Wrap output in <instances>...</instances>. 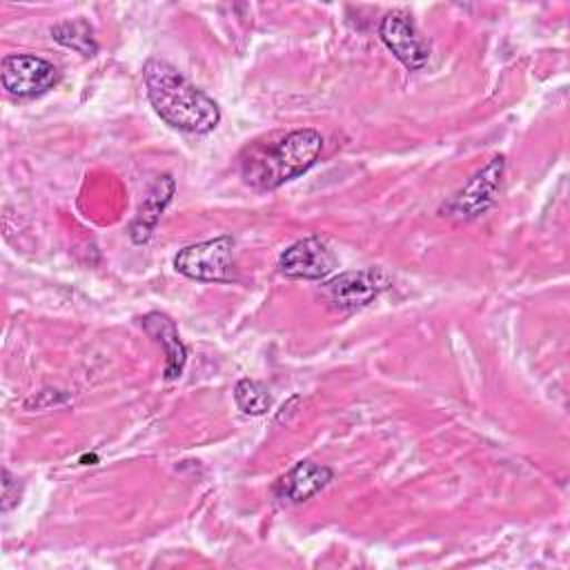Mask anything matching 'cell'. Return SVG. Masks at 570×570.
<instances>
[{"label":"cell","instance_id":"obj_1","mask_svg":"<svg viewBox=\"0 0 570 570\" xmlns=\"http://www.w3.org/2000/svg\"><path fill=\"white\" fill-rule=\"evenodd\" d=\"M323 149V136L303 127L254 140L240 156L243 180L261 191L276 189L305 174Z\"/></svg>","mask_w":570,"mask_h":570},{"label":"cell","instance_id":"obj_2","mask_svg":"<svg viewBox=\"0 0 570 570\" xmlns=\"http://www.w3.org/2000/svg\"><path fill=\"white\" fill-rule=\"evenodd\" d=\"M142 76L147 98L167 125L187 134H207L218 125L220 109L216 100L191 85L169 62L151 58L147 60Z\"/></svg>","mask_w":570,"mask_h":570},{"label":"cell","instance_id":"obj_3","mask_svg":"<svg viewBox=\"0 0 570 570\" xmlns=\"http://www.w3.org/2000/svg\"><path fill=\"white\" fill-rule=\"evenodd\" d=\"M232 249H234V238L229 234H223V236L183 247L174 256V267L178 274L191 281L229 283L236 278Z\"/></svg>","mask_w":570,"mask_h":570},{"label":"cell","instance_id":"obj_4","mask_svg":"<svg viewBox=\"0 0 570 570\" xmlns=\"http://www.w3.org/2000/svg\"><path fill=\"white\" fill-rule=\"evenodd\" d=\"M505 160L503 156H494L483 169H479L463 189H459L443 207L441 214L456 220H472L485 214L492 203L497 200V194L501 189Z\"/></svg>","mask_w":570,"mask_h":570},{"label":"cell","instance_id":"obj_5","mask_svg":"<svg viewBox=\"0 0 570 570\" xmlns=\"http://www.w3.org/2000/svg\"><path fill=\"white\" fill-rule=\"evenodd\" d=\"M0 80L7 94L18 98H36L47 94L60 80L53 62L31 53H9L0 62Z\"/></svg>","mask_w":570,"mask_h":570},{"label":"cell","instance_id":"obj_6","mask_svg":"<svg viewBox=\"0 0 570 570\" xmlns=\"http://www.w3.org/2000/svg\"><path fill=\"white\" fill-rule=\"evenodd\" d=\"M390 278L383 269H356V272H343L334 278H330L323 285V294L330 303V307L341 312H354L365 305H370L383 289H387Z\"/></svg>","mask_w":570,"mask_h":570},{"label":"cell","instance_id":"obj_7","mask_svg":"<svg viewBox=\"0 0 570 570\" xmlns=\"http://www.w3.org/2000/svg\"><path fill=\"white\" fill-rule=\"evenodd\" d=\"M338 267V258L321 236H307L292 243L278 256V272L287 278L321 281Z\"/></svg>","mask_w":570,"mask_h":570},{"label":"cell","instance_id":"obj_8","mask_svg":"<svg viewBox=\"0 0 570 570\" xmlns=\"http://www.w3.org/2000/svg\"><path fill=\"white\" fill-rule=\"evenodd\" d=\"M379 36L383 45L394 53V58L410 71H416L428 65L430 45L416 31L410 13L401 9L385 13L379 24Z\"/></svg>","mask_w":570,"mask_h":570},{"label":"cell","instance_id":"obj_9","mask_svg":"<svg viewBox=\"0 0 570 570\" xmlns=\"http://www.w3.org/2000/svg\"><path fill=\"white\" fill-rule=\"evenodd\" d=\"M334 472L332 468L316 463V461H298L292 470H287L272 488L274 501L281 505H296L307 499H312L316 492H321L330 481Z\"/></svg>","mask_w":570,"mask_h":570},{"label":"cell","instance_id":"obj_10","mask_svg":"<svg viewBox=\"0 0 570 570\" xmlns=\"http://www.w3.org/2000/svg\"><path fill=\"white\" fill-rule=\"evenodd\" d=\"M142 327L165 350V370H163L165 379L167 381L178 379L183 374V367L187 361V350L178 336L174 321L163 312H149L142 316Z\"/></svg>","mask_w":570,"mask_h":570},{"label":"cell","instance_id":"obj_11","mask_svg":"<svg viewBox=\"0 0 570 570\" xmlns=\"http://www.w3.org/2000/svg\"><path fill=\"white\" fill-rule=\"evenodd\" d=\"M174 189H176V183H174V178L169 174L156 178V183L151 185L149 194L145 196V200H142V205L138 209V216L129 225V236H131L134 243L142 245V243L149 240V236H151V232H154L163 209L167 207V203L174 196Z\"/></svg>","mask_w":570,"mask_h":570},{"label":"cell","instance_id":"obj_12","mask_svg":"<svg viewBox=\"0 0 570 570\" xmlns=\"http://www.w3.org/2000/svg\"><path fill=\"white\" fill-rule=\"evenodd\" d=\"M51 36L56 42L62 47H69L82 56H94L98 51V42L94 38V29L89 27L87 20L76 18V20H62L51 27Z\"/></svg>","mask_w":570,"mask_h":570},{"label":"cell","instance_id":"obj_13","mask_svg":"<svg viewBox=\"0 0 570 570\" xmlns=\"http://www.w3.org/2000/svg\"><path fill=\"white\" fill-rule=\"evenodd\" d=\"M234 399L238 410L249 416H261L272 407V396L267 387L254 379H240L234 387Z\"/></svg>","mask_w":570,"mask_h":570},{"label":"cell","instance_id":"obj_14","mask_svg":"<svg viewBox=\"0 0 570 570\" xmlns=\"http://www.w3.org/2000/svg\"><path fill=\"white\" fill-rule=\"evenodd\" d=\"M16 503H18V479H13L9 470H2V512H7Z\"/></svg>","mask_w":570,"mask_h":570}]
</instances>
